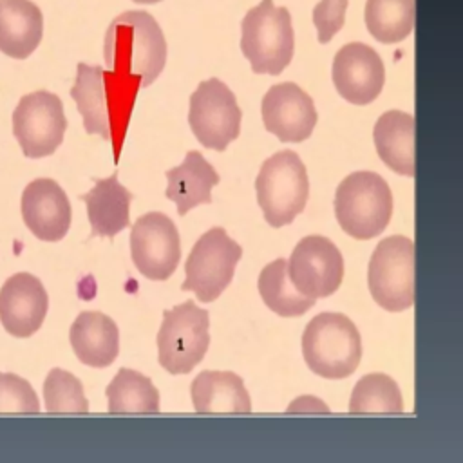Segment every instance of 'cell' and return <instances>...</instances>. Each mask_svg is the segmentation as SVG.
I'll return each mask as SVG.
<instances>
[{
	"instance_id": "cell-8",
	"label": "cell",
	"mask_w": 463,
	"mask_h": 463,
	"mask_svg": "<svg viewBox=\"0 0 463 463\" xmlns=\"http://www.w3.org/2000/svg\"><path fill=\"white\" fill-rule=\"evenodd\" d=\"M367 284L374 302L392 313L414 304V244L409 237L391 235L374 248Z\"/></svg>"
},
{
	"instance_id": "cell-6",
	"label": "cell",
	"mask_w": 463,
	"mask_h": 463,
	"mask_svg": "<svg viewBox=\"0 0 463 463\" xmlns=\"http://www.w3.org/2000/svg\"><path fill=\"white\" fill-rule=\"evenodd\" d=\"M257 203L269 226L289 224L304 208L309 197L307 172L293 150H280L268 157L255 179Z\"/></svg>"
},
{
	"instance_id": "cell-13",
	"label": "cell",
	"mask_w": 463,
	"mask_h": 463,
	"mask_svg": "<svg viewBox=\"0 0 463 463\" xmlns=\"http://www.w3.org/2000/svg\"><path fill=\"white\" fill-rule=\"evenodd\" d=\"M130 255L145 279H170L181 260V241L174 221L161 212L141 215L132 224Z\"/></svg>"
},
{
	"instance_id": "cell-12",
	"label": "cell",
	"mask_w": 463,
	"mask_h": 463,
	"mask_svg": "<svg viewBox=\"0 0 463 463\" xmlns=\"http://www.w3.org/2000/svg\"><path fill=\"white\" fill-rule=\"evenodd\" d=\"M286 271L298 293L309 298L333 295L344 279V259L340 250L324 235L300 239L286 260Z\"/></svg>"
},
{
	"instance_id": "cell-2",
	"label": "cell",
	"mask_w": 463,
	"mask_h": 463,
	"mask_svg": "<svg viewBox=\"0 0 463 463\" xmlns=\"http://www.w3.org/2000/svg\"><path fill=\"white\" fill-rule=\"evenodd\" d=\"M103 56L110 71L137 76L148 87L166 63L165 34L152 14L127 11L109 25Z\"/></svg>"
},
{
	"instance_id": "cell-21",
	"label": "cell",
	"mask_w": 463,
	"mask_h": 463,
	"mask_svg": "<svg viewBox=\"0 0 463 463\" xmlns=\"http://www.w3.org/2000/svg\"><path fill=\"white\" fill-rule=\"evenodd\" d=\"M87 206L92 237H116L128 226L132 194L118 181V175L96 179L94 186L80 197Z\"/></svg>"
},
{
	"instance_id": "cell-30",
	"label": "cell",
	"mask_w": 463,
	"mask_h": 463,
	"mask_svg": "<svg viewBox=\"0 0 463 463\" xmlns=\"http://www.w3.org/2000/svg\"><path fill=\"white\" fill-rule=\"evenodd\" d=\"M349 0H320L313 9V24L320 43H327L344 25Z\"/></svg>"
},
{
	"instance_id": "cell-3",
	"label": "cell",
	"mask_w": 463,
	"mask_h": 463,
	"mask_svg": "<svg viewBox=\"0 0 463 463\" xmlns=\"http://www.w3.org/2000/svg\"><path fill=\"white\" fill-rule=\"evenodd\" d=\"M302 354L315 374L342 380L353 374L362 360V338L345 315L320 313L302 333Z\"/></svg>"
},
{
	"instance_id": "cell-31",
	"label": "cell",
	"mask_w": 463,
	"mask_h": 463,
	"mask_svg": "<svg viewBox=\"0 0 463 463\" xmlns=\"http://www.w3.org/2000/svg\"><path fill=\"white\" fill-rule=\"evenodd\" d=\"M132 2H137V4H157L161 0H132Z\"/></svg>"
},
{
	"instance_id": "cell-1",
	"label": "cell",
	"mask_w": 463,
	"mask_h": 463,
	"mask_svg": "<svg viewBox=\"0 0 463 463\" xmlns=\"http://www.w3.org/2000/svg\"><path fill=\"white\" fill-rule=\"evenodd\" d=\"M139 89L141 80L137 76L78 63L71 96L81 114L85 132L114 143L116 161Z\"/></svg>"
},
{
	"instance_id": "cell-26",
	"label": "cell",
	"mask_w": 463,
	"mask_h": 463,
	"mask_svg": "<svg viewBox=\"0 0 463 463\" xmlns=\"http://www.w3.org/2000/svg\"><path fill=\"white\" fill-rule=\"evenodd\" d=\"M365 25L380 43H398L414 27V0H367Z\"/></svg>"
},
{
	"instance_id": "cell-14",
	"label": "cell",
	"mask_w": 463,
	"mask_h": 463,
	"mask_svg": "<svg viewBox=\"0 0 463 463\" xmlns=\"http://www.w3.org/2000/svg\"><path fill=\"white\" fill-rule=\"evenodd\" d=\"M331 78L336 92L353 105L374 101L385 83V67L380 54L360 42L338 49L333 58Z\"/></svg>"
},
{
	"instance_id": "cell-25",
	"label": "cell",
	"mask_w": 463,
	"mask_h": 463,
	"mask_svg": "<svg viewBox=\"0 0 463 463\" xmlns=\"http://www.w3.org/2000/svg\"><path fill=\"white\" fill-rule=\"evenodd\" d=\"M264 304L280 317H300L315 306V298L304 297L291 284L286 271V259L266 264L257 280Z\"/></svg>"
},
{
	"instance_id": "cell-5",
	"label": "cell",
	"mask_w": 463,
	"mask_h": 463,
	"mask_svg": "<svg viewBox=\"0 0 463 463\" xmlns=\"http://www.w3.org/2000/svg\"><path fill=\"white\" fill-rule=\"evenodd\" d=\"M335 215L340 228L360 241L380 235L392 215V194L374 172H353L335 194Z\"/></svg>"
},
{
	"instance_id": "cell-18",
	"label": "cell",
	"mask_w": 463,
	"mask_h": 463,
	"mask_svg": "<svg viewBox=\"0 0 463 463\" xmlns=\"http://www.w3.org/2000/svg\"><path fill=\"white\" fill-rule=\"evenodd\" d=\"M69 342L81 364L101 369L109 367L119 353V329L105 313L83 311L71 326Z\"/></svg>"
},
{
	"instance_id": "cell-20",
	"label": "cell",
	"mask_w": 463,
	"mask_h": 463,
	"mask_svg": "<svg viewBox=\"0 0 463 463\" xmlns=\"http://www.w3.org/2000/svg\"><path fill=\"white\" fill-rule=\"evenodd\" d=\"M43 16L31 0H0V51L14 60L29 58L40 45Z\"/></svg>"
},
{
	"instance_id": "cell-10",
	"label": "cell",
	"mask_w": 463,
	"mask_h": 463,
	"mask_svg": "<svg viewBox=\"0 0 463 463\" xmlns=\"http://www.w3.org/2000/svg\"><path fill=\"white\" fill-rule=\"evenodd\" d=\"M242 112L235 94L217 78L201 81L190 96L188 123L197 141L210 150H224L241 132Z\"/></svg>"
},
{
	"instance_id": "cell-17",
	"label": "cell",
	"mask_w": 463,
	"mask_h": 463,
	"mask_svg": "<svg viewBox=\"0 0 463 463\" xmlns=\"http://www.w3.org/2000/svg\"><path fill=\"white\" fill-rule=\"evenodd\" d=\"M22 217L29 232L47 242L61 241L71 226V203L63 188L49 177L31 181L22 194Z\"/></svg>"
},
{
	"instance_id": "cell-16",
	"label": "cell",
	"mask_w": 463,
	"mask_h": 463,
	"mask_svg": "<svg viewBox=\"0 0 463 463\" xmlns=\"http://www.w3.org/2000/svg\"><path fill=\"white\" fill-rule=\"evenodd\" d=\"M49 297L38 277L14 273L0 288V324L16 338L34 335L47 315Z\"/></svg>"
},
{
	"instance_id": "cell-4",
	"label": "cell",
	"mask_w": 463,
	"mask_h": 463,
	"mask_svg": "<svg viewBox=\"0 0 463 463\" xmlns=\"http://www.w3.org/2000/svg\"><path fill=\"white\" fill-rule=\"evenodd\" d=\"M295 34L291 14L273 0H260L241 22V51L257 74H280L291 61Z\"/></svg>"
},
{
	"instance_id": "cell-24",
	"label": "cell",
	"mask_w": 463,
	"mask_h": 463,
	"mask_svg": "<svg viewBox=\"0 0 463 463\" xmlns=\"http://www.w3.org/2000/svg\"><path fill=\"white\" fill-rule=\"evenodd\" d=\"M109 412L112 414H156L159 412V391L152 380L134 369L121 367L105 389Z\"/></svg>"
},
{
	"instance_id": "cell-11",
	"label": "cell",
	"mask_w": 463,
	"mask_h": 463,
	"mask_svg": "<svg viewBox=\"0 0 463 463\" xmlns=\"http://www.w3.org/2000/svg\"><path fill=\"white\" fill-rule=\"evenodd\" d=\"M65 128L63 103L49 90L22 96L13 110V134L25 157L51 156L61 145Z\"/></svg>"
},
{
	"instance_id": "cell-7",
	"label": "cell",
	"mask_w": 463,
	"mask_h": 463,
	"mask_svg": "<svg viewBox=\"0 0 463 463\" xmlns=\"http://www.w3.org/2000/svg\"><path fill=\"white\" fill-rule=\"evenodd\" d=\"M208 311L186 300L163 311L157 333V362L170 374L190 373L210 345Z\"/></svg>"
},
{
	"instance_id": "cell-27",
	"label": "cell",
	"mask_w": 463,
	"mask_h": 463,
	"mask_svg": "<svg viewBox=\"0 0 463 463\" xmlns=\"http://www.w3.org/2000/svg\"><path fill=\"white\" fill-rule=\"evenodd\" d=\"M403 411V398L398 383L383 374L371 373L362 376L349 400L351 414H400Z\"/></svg>"
},
{
	"instance_id": "cell-15",
	"label": "cell",
	"mask_w": 463,
	"mask_h": 463,
	"mask_svg": "<svg viewBox=\"0 0 463 463\" xmlns=\"http://www.w3.org/2000/svg\"><path fill=\"white\" fill-rule=\"evenodd\" d=\"M260 112L266 130L282 143L307 139L318 119L311 96L293 81L269 87L262 98Z\"/></svg>"
},
{
	"instance_id": "cell-19",
	"label": "cell",
	"mask_w": 463,
	"mask_h": 463,
	"mask_svg": "<svg viewBox=\"0 0 463 463\" xmlns=\"http://www.w3.org/2000/svg\"><path fill=\"white\" fill-rule=\"evenodd\" d=\"M199 414H248L251 400L239 374L232 371H203L190 387Z\"/></svg>"
},
{
	"instance_id": "cell-28",
	"label": "cell",
	"mask_w": 463,
	"mask_h": 463,
	"mask_svg": "<svg viewBox=\"0 0 463 463\" xmlns=\"http://www.w3.org/2000/svg\"><path fill=\"white\" fill-rule=\"evenodd\" d=\"M43 400L47 412H89V402L81 382L69 371L54 367L43 382Z\"/></svg>"
},
{
	"instance_id": "cell-23",
	"label": "cell",
	"mask_w": 463,
	"mask_h": 463,
	"mask_svg": "<svg viewBox=\"0 0 463 463\" xmlns=\"http://www.w3.org/2000/svg\"><path fill=\"white\" fill-rule=\"evenodd\" d=\"M373 139L385 166L414 177V118L409 112H383L373 128Z\"/></svg>"
},
{
	"instance_id": "cell-22",
	"label": "cell",
	"mask_w": 463,
	"mask_h": 463,
	"mask_svg": "<svg viewBox=\"0 0 463 463\" xmlns=\"http://www.w3.org/2000/svg\"><path fill=\"white\" fill-rule=\"evenodd\" d=\"M219 179V174L203 154L190 150L179 166L166 170L165 195L175 203L179 215H184L199 204L212 203V188Z\"/></svg>"
},
{
	"instance_id": "cell-9",
	"label": "cell",
	"mask_w": 463,
	"mask_h": 463,
	"mask_svg": "<svg viewBox=\"0 0 463 463\" xmlns=\"http://www.w3.org/2000/svg\"><path fill=\"white\" fill-rule=\"evenodd\" d=\"M242 248L221 226L204 232L184 262L183 291H194L201 302L215 300L232 282Z\"/></svg>"
},
{
	"instance_id": "cell-29",
	"label": "cell",
	"mask_w": 463,
	"mask_h": 463,
	"mask_svg": "<svg viewBox=\"0 0 463 463\" xmlns=\"http://www.w3.org/2000/svg\"><path fill=\"white\" fill-rule=\"evenodd\" d=\"M40 411L38 396L33 385L14 373L0 371V412H27Z\"/></svg>"
}]
</instances>
